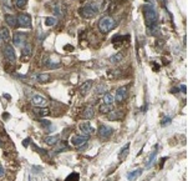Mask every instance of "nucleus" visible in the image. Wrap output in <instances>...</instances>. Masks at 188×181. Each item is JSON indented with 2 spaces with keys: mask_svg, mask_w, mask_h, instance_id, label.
Masks as SVG:
<instances>
[{
  "mask_svg": "<svg viewBox=\"0 0 188 181\" xmlns=\"http://www.w3.org/2000/svg\"><path fill=\"white\" fill-rule=\"evenodd\" d=\"M143 15H145V20L147 26H152L156 25L158 22V14L156 11V9L153 8L152 5H146L143 6Z\"/></svg>",
  "mask_w": 188,
  "mask_h": 181,
  "instance_id": "nucleus-1",
  "label": "nucleus"
},
{
  "mask_svg": "<svg viewBox=\"0 0 188 181\" xmlns=\"http://www.w3.org/2000/svg\"><path fill=\"white\" fill-rule=\"evenodd\" d=\"M116 27V22L112 16L106 15V16H102L99 22V30L103 34H107L111 30H114Z\"/></svg>",
  "mask_w": 188,
  "mask_h": 181,
  "instance_id": "nucleus-2",
  "label": "nucleus"
},
{
  "mask_svg": "<svg viewBox=\"0 0 188 181\" xmlns=\"http://www.w3.org/2000/svg\"><path fill=\"white\" fill-rule=\"evenodd\" d=\"M99 11H100V8H99V6H97L96 4H94V3L83 5L82 8H80V10H79L80 15H81L82 18H85V19H91V18L96 16Z\"/></svg>",
  "mask_w": 188,
  "mask_h": 181,
  "instance_id": "nucleus-3",
  "label": "nucleus"
},
{
  "mask_svg": "<svg viewBox=\"0 0 188 181\" xmlns=\"http://www.w3.org/2000/svg\"><path fill=\"white\" fill-rule=\"evenodd\" d=\"M3 54H4L5 59L10 62H14L16 60V55H15V51H14V47L10 44H5L3 46Z\"/></svg>",
  "mask_w": 188,
  "mask_h": 181,
  "instance_id": "nucleus-4",
  "label": "nucleus"
},
{
  "mask_svg": "<svg viewBox=\"0 0 188 181\" xmlns=\"http://www.w3.org/2000/svg\"><path fill=\"white\" fill-rule=\"evenodd\" d=\"M16 18H18V25H20L21 27H31L30 15H27L25 13H21V14H19Z\"/></svg>",
  "mask_w": 188,
  "mask_h": 181,
  "instance_id": "nucleus-5",
  "label": "nucleus"
},
{
  "mask_svg": "<svg viewBox=\"0 0 188 181\" xmlns=\"http://www.w3.org/2000/svg\"><path fill=\"white\" fill-rule=\"evenodd\" d=\"M26 34L25 33H21V31H20V33H15V34H14V38H13V41H14V44H15L16 46H24L25 44H26Z\"/></svg>",
  "mask_w": 188,
  "mask_h": 181,
  "instance_id": "nucleus-6",
  "label": "nucleus"
},
{
  "mask_svg": "<svg viewBox=\"0 0 188 181\" xmlns=\"http://www.w3.org/2000/svg\"><path fill=\"white\" fill-rule=\"evenodd\" d=\"M112 128L107 126V125H100L99 128V136L101 139H103V140H107V139L112 135Z\"/></svg>",
  "mask_w": 188,
  "mask_h": 181,
  "instance_id": "nucleus-7",
  "label": "nucleus"
},
{
  "mask_svg": "<svg viewBox=\"0 0 188 181\" xmlns=\"http://www.w3.org/2000/svg\"><path fill=\"white\" fill-rule=\"evenodd\" d=\"M31 102H32V105H35V106H39V108H44L46 106V104H47V100H46V97H44L43 95H32L31 97Z\"/></svg>",
  "mask_w": 188,
  "mask_h": 181,
  "instance_id": "nucleus-8",
  "label": "nucleus"
},
{
  "mask_svg": "<svg viewBox=\"0 0 188 181\" xmlns=\"http://www.w3.org/2000/svg\"><path fill=\"white\" fill-rule=\"evenodd\" d=\"M87 140H88V136L87 135H75L71 139V144L74 146H77V148H80V146L85 145Z\"/></svg>",
  "mask_w": 188,
  "mask_h": 181,
  "instance_id": "nucleus-9",
  "label": "nucleus"
},
{
  "mask_svg": "<svg viewBox=\"0 0 188 181\" xmlns=\"http://www.w3.org/2000/svg\"><path fill=\"white\" fill-rule=\"evenodd\" d=\"M79 130L81 131L83 135H87V136H90L91 134H94V131H95V129H94L91 125H90V122H87V121L81 122V124L79 125Z\"/></svg>",
  "mask_w": 188,
  "mask_h": 181,
  "instance_id": "nucleus-10",
  "label": "nucleus"
},
{
  "mask_svg": "<svg viewBox=\"0 0 188 181\" xmlns=\"http://www.w3.org/2000/svg\"><path fill=\"white\" fill-rule=\"evenodd\" d=\"M127 88L126 86H121V88H118L117 89V91H116V101L117 102H122L125 101V99L127 97Z\"/></svg>",
  "mask_w": 188,
  "mask_h": 181,
  "instance_id": "nucleus-11",
  "label": "nucleus"
},
{
  "mask_svg": "<svg viewBox=\"0 0 188 181\" xmlns=\"http://www.w3.org/2000/svg\"><path fill=\"white\" fill-rule=\"evenodd\" d=\"M92 84H94L92 80H86L85 82H82V84L80 85V88H79L80 94L81 95H87L90 93V90H91V88H92Z\"/></svg>",
  "mask_w": 188,
  "mask_h": 181,
  "instance_id": "nucleus-12",
  "label": "nucleus"
},
{
  "mask_svg": "<svg viewBox=\"0 0 188 181\" xmlns=\"http://www.w3.org/2000/svg\"><path fill=\"white\" fill-rule=\"evenodd\" d=\"M54 13L56 14V15L59 18H64L65 16V14H66V6L62 4V3H56L54 5Z\"/></svg>",
  "mask_w": 188,
  "mask_h": 181,
  "instance_id": "nucleus-13",
  "label": "nucleus"
},
{
  "mask_svg": "<svg viewBox=\"0 0 188 181\" xmlns=\"http://www.w3.org/2000/svg\"><path fill=\"white\" fill-rule=\"evenodd\" d=\"M94 116H95V110H94L92 106H86L85 109H83L82 113H81V117H82V119H86V120L92 119Z\"/></svg>",
  "mask_w": 188,
  "mask_h": 181,
  "instance_id": "nucleus-14",
  "label": "nucleus"
},
{
  "mask_svg": "<svg viewBox=\"0 0 188 181\" xmlns=\"http://www.w3.org/2000/svg\"><path fill=\"white\" fill-rule=\"evenodd\" d=\"M31 79L34 81H36V82L44 84V82H47L49 80H50V75H47V74H35V75L31 76Z\"/></svg>",
  "mask_w": 188,
  "mask_h": 181,
  "instance_id": "nucleus-15",
  "label": "nucleus"
},
{
  "mask_svg": "<svg viewBox=\"0 0 188 181\" xmlns=\"http://www.w3.org/2000/svg\"><path fill=\"white\" fill-rule=\"evenodd\" d=\"M147 34L148 35H152V36H158L161 34V29L156 25H152V26H147Z\"/></svg>",
  "mask_w": 188,
  "mask_h": 181,
  "instance_id": "nucleus-16",
  "label": "nucleus"
},
{
  "mask_svg": "<svg viewBox=\"0 0 188 181\" xmlns=\"http://www.w3.org/2000/svg\"><path fill=\"white\" fill-rule=\"evenodd\" d=\"M34 113H35L36 115H39L40 117H43V116H47L49 114H50V110L46 109L45 106H44V108H39V106H36L35 109H34Z\"/></svg>",
  "mask_w": 188,
  "mask_h": 181,
  "instance_id": "nucleus-17",
  "label": "nucleus"
},
{
  "mask_svg": "<svg viewBox=\"0 0 188 181\" xmlns=\"http://www.w3.org/2000/svg\"><path fill=\"white\" fill-rule=\"evenodd\" d=\"M5 22L8 23L11 27H16L18 26V18L14 15H5Z\"/></svg>",
  "mask_w": 188,
  "mask_h": 181,
  "instance_id": "nucleus-18",
  "label": "nucleus"
},
{
  "mask_svg": "<svg viewBox=\"0 0 188 181\" xmlns=\"http://www.w3.org/2000/svg\"><path fill=\"white\" fill-rule=\"evenodd\" d=\"M99 110L101 111L102 114H108V113H111V111L114 110V106H112V104H105V102H103L102 105H100Z\"/></svg>",
  "mask_w": 188,
  "mask_h": 181,
  "instance_id": "nucleus-19",
  "label": "nucleus"
},
{
  "mask_svg": "<svg viewBox=\"0 0 188 181\" xmlns=\"http://www.w3.org/2000/svg\"><path fill=\"white\" fill-rule=\"evenodd\" d=\"M0 35H1V39L5 41V43L10 41V31L8 30V27L3 26V27H1V31H0Z\"/></svg>",
  "mask_w": 188,
  "mask_h": 181,
  "instance_id": "nucleus-20",
  "label": "nucleus"
},
{
  "mask_svg": "<svg viewBox=\"0 0 188 181\" xmlns=\"http://www.w3.org/2000/svg\"><path fill=\"white\" fill-rule=\"evenodd\" d=\"M128 150H130V144H126L121 149V151H120V155H118V156H120V160H125V159H126V156L128 154Z\"/></svg>",
  "mask_w": 188,
  "mask_h": 181,
  "instance_id": "nucleus-21",
  "label": "nucleus"
},
{
  "mask_svg": "<svg viewBox=\"0 0 188 181\" xmlns=\"http://www.w3.org/2000/svg\"><path fill=\"white\" fill-rule=\"evenodd\" d=\"M142 169H137V170H133V171H131V172H128L127 174V179H130V180H133V179H136V177H138L142 174Z\"/></svg>",
  "mask_w": 188,
  "mask_h": 181,
  "instance_id": "nucleus-22",
  "label": "nucleus"
},
{
  "mask_svg": "<svg viewBox=\"0 0 188 181\" xmlns=\"http://www.w3.org/2000/svg\"><path fill=\"white\" fill-rule=\"evenodd\" d=\"M156 156H157V146H156V150L152 152L151 154V156L148 157V160H147V162H146V168L147 169H150L151 166H152V164H153V161H155V159H156Z\"/></svg>",
  "mask_w": 188,
  "mask_h": 181,
  "instance_id": "nucleus-23",
  "label": "nucleus"
},
{
  "mask_svg": "<svg viewBox=\"0 0 188 181\" xmlns=\"http://www.w3.org/2000/svg\"><path fill=\"white\" fill-rule=\"evenodd\" d=\"M47 145H55L58 141H59V135H54V136H47L45 137V140H44Z\"/></svg>",
  "mask_w": 188,
  "mask_h": 181,
  "instance_id": "nucleus-24",
  "label": "nucleus"
},
{
  "mask_svg": "<svg viewBox=\"0 0 188 181\" xmlns=\"http://www.w3.org/2000/svg\"><path fill=\"white\" fill-rule=\"evenodd\" d=\"M122 59H123V55H122L121 53H117V54L112 55V56L110 58V61L112 62V64H117V62L122 61Z\"/></svg>",
  "mask_w": 188,
  "mask_h": 181,
  "instance_id": "nucleus-25",
  "label": "nucleus"
},
{
  "mask_svg": "<svg viewBox=\"0 0 188 181\" xmlns=\"http://www.w3.org/2000/svg\"><path fill=\"white\" fill-rule=\"evenodd\" d=\"M31 49H32V46H31V44H25L24 46H23V56H30L31 55Z\"/></svg>",
  "mask_w": 188,
  "mask_h": 181,
  "instance_id": "nucleus-26",
  "label": "nucleus"
},
{
  "mask_svg": "<svg viewBox=\"0 0 188 181\" xmlns=\"http://www.w3.org/2000/svg\"><path fill=\"white\" fill-rule=\"evenodd\" d=\"M114 100H115L114 95H111L110 93L105 94V96H103V102H105V104H112V102H114Z\"/></svg>",
  "mask_w": 188,
  "mask_h": 181,
  "instance_id": "nucleus-27",
  "label": "nucleus"
},
{
  "mask_svg": "<svg viewBox=\"0 0 188 181\" xmlns=\"http://www.w3.org/2000/svg\"><path fill=\"white\" fill-rule=\"evenodd\" d=\"M56 23H58V19H56V18H54V16H49V18H46V22H45V24H46L47 26H54Z\"/></svg>",
  "mask_w": 188,
  "mask_h": 181,
  "instance_id": "nucleus-28",
  "label": "nucleus"
},
{
  "mask_svg": "<svg viewBox=\"0 0 188 181\" xmlns=\"http://www.w3.org/2000/svg\"><path fill=\"white\" fill-rule=\"evenodd\" d=\"M15 4H16V6H18V8L23 9V8H25V6H26V4H27V0H15Z\"/></svg>",
  "mask_w": 188,
  "mask_h": 181,
  "instance_id": "nucleus-29",
  "label": "nucleus"
},
{
  "mask_svg": "<svg viewBox=\"0 0 188 181\" xmlns=\"http://www.w3.org/2000/svg\"><path fill=\"white\" fill-rule=\"evenodd\" d=\"M40 125H41V128L47 129V128H50V126H51V122H50V121H47V120H41V121H40Z\"/></svg>",
  "mask_w": 188,
  "mask_h": 181,
  "instance_id": "nucleus-30",
  "label": "nucleus"
},
{
  "mask_svg": "<svg viewBox=\"0 0 188 181\" xmlns=\"http://www.w3.org/2000/svg\"><path fill=\"white\" fill-rule=\"evenodd\" d=\"M106 90V86L105 85H101V86H97L96 88V94H101V93H103Z\"/></svg>",
  "mask_w": 188,
  "mask_h": 181,
  "instance_id": "nucleus-31",
  "label": "nucleus"
},
{
  "mask_svg": "<svg viewBox=\"0 0 188 181\" xmlns=\"http://www.w3.org/2000/svg\"><path fill=\"white\" fill-rule=\"evenodd\" d=\"M80 176H79V174H71V175H69L66 177V180H77Z\"/></svg>",
  "mask_w": 188,
  "mask_h": 181,
  "instance_id": "nucleus-32",
  "label": "nucleus"
},
{
  "mask_svg": "<svg viewBox=\"0 0 188 181\" xmlns=\"http://www.w3.org/2000/svg\"><path fill=\"white\" fill-rule=\"evenodd\" d=\"M171 122V117H164V119L162 120V122H161V125L162 126H166L167 124H170Z\"/></svg>",
  "mask_w": 188,
  "mask_h": 181,
  "instance_id": "nucleus-33",
  "label": "nucleus"
},
{
  "mask_svg": "<svg viewBox=\"0 0 188 181\" xmlns=\"http://www.w3.org/2000/svg\"><path fill=\"white\" fill-rule=\"evenodd\" d=\"M4 175H5V171H4V168L1 165H0V177H4Z\"/></svg>",
  "mask_w": 188,
  "mask_h": 181,
  "instance_id": "nucleus-34",
  "label": "nucleus"
},
{
  "mask_svg": "<svg viewBox=\"0 0 188 181\" xmlns=\"http://www.w3.org/2000/svg\"><path fill=\"white\" fill-rule=\"evenodd\" d=\"M181 90H182V93H186V91H187L186 85H181Z\"/></svg>",
  "mask_w": 188,
  "mask_h": 181,
  "instance_id": "nucleus-35",
  "label": "nucleus"
},
{
  "mask_svg": "<svg viewBox=\"0 0 188 181\" xmlns=\"http://www.w3.org/2000/svg\"><path fill=\"white\" fill-rule=\"evenodd\" d=\"M178 90H179V89H176V88H175V89H172L171 93H178Z\"/></svg>",
  "mask_w": 188,
  "mask_h": 181,
  "instance_id": "nucleus-36",
  "label": "nucleus"
},
{
  "mask_svg": "<svg viewBox=\"0 0 188 181\" xmlns=\"http://www.w3.org/2000/svg\"><path fill=\"white\" fill-rule=\"evenodd\" d=\"M65 49H70V50H74V47H72V46H69V45H66Z\"/></svg>",
  "mask_w": 188,
  "mask_h": 181,
  "instance_id": "nucleus-37",
  "label": "nucleus"
}]
</instances>
